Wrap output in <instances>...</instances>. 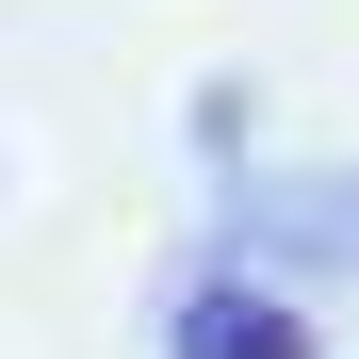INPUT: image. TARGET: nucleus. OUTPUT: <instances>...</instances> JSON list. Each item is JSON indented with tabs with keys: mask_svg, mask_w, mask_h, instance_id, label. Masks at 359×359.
I'll list each match as a JSON object with an SVG mask.
<instances>
[{
	"mask_svg": "<svg viewBox=\"0 0 359 359\" xmlns=\"http://www.w3.org/2000/svg\"><path fill=\"white\" fill-rule=\"evenodd\" d=\"M229 229L278 245V262H311V278H359V163H327V180H245Z\"/></svg>",
	"mask_w": 359,
	"mask_h": 359,
	"instance_id": "nucleus-1",
	"label": "nucleus"
},
{
	"mask_svg": "<svg viewBox=\"0 0 359 359\" xmlns=\"http://www.w3.org/2000/svg\"><path fill=\"white\" fill-rule=\"evenodd\" d=\"M163 359H311V311L262 294V278H196L163 311Z\"/></svg>",
	"mask_w": 359,
	"mask_h": 359,
	"instance_id": "nucleus-2",
	"label": "nucleus"
}]
</instances>
